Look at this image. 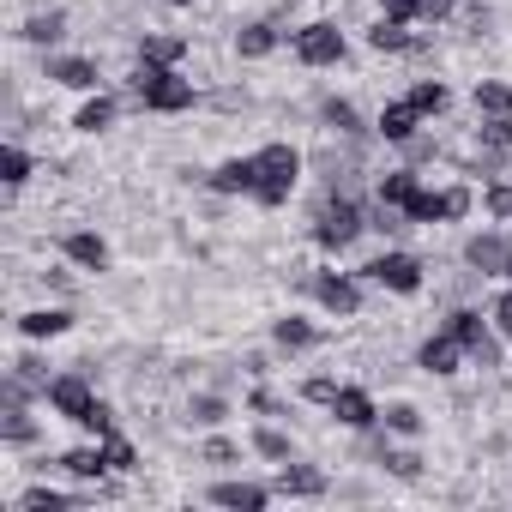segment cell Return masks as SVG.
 <instances>
[{
    "mask_svg": "<svg viewBox=\"0 0 512 512\" xmlns=\"http://www.w3.org/2000/svg\"><path fill=\"white\" fill-rule=\"evenodd\" d=\"M302 181V151L296 145H266L253 151V199L260 205H284Z\"/></svg>",
    "mask_w": 512,
    "mask_h": 512,
    "instance_id": "6da1fadb",
    "label": "cell"
},
{
    "mask_svg": "<svg viewBox=\"0 0 512 512\" xmlns=\"http://www.w3.org/2000/svg\"><path fill=\"white\" fill-rule=\"evenodd\" d=\"M133 97H139L145 109H157V115H181V109H193V85H187L175 67H151V61H139V73H133Z\"/></svg>",
    "mask_w": 512,
    "mask_h": 512,
    "instance_id": "7a4b0ae2",
    "label": "cell"
},
{
    "mask_svg": "<svg viewBox=\"0 0 512 512\" xmlns=\"http://www.w3.org/2000/svg\"><path fill=\"white\" fill-rule=\"evenodd\" d=\"M362 229H368V223H362V205H356V199H326L320 217H314V241H320V247H350Z\"/></svg>",
    "mask_w": 512,
    "mask_h": 512,
    "instance_id": "3957f363",
    "label": "cell"
},
{
    "mask_svg": "<svg viewBox=\"0 0 512 512\" xmlns=\"http://www.w3.org/2000/svg\"><path fill=\"white\" fill-rule=\"evenodd\" d=\"M296 61H302V67H338V61H344V31L326 25V19L302 25V31H296Z\"/></svg>",
    "mask_w": 512,
    "mask_h": 512,
    "instance_id": "277c9868",
    "label": "cell"
},
{
    "mask_svg": "<svg viewBox=\"0 0 512 512\" xmlns=\"http://www.w3.org/2000/svg\"><path fill=\"white\" fill-rule=\"evenodd\" d=\"M446 332H452V338L482 362V368H500V344L488 338V320H482L476 308H452V314H446Z\"/></svg>",
    "mask_w": 512,
    "mask_h": 512,
    "instance_id": "5b68a950",
    "label": "cell"
},
{
    "mask_svg": "<svg viewBox=\"0 0 512 512\" xmlns=\"http://www.w3.org/2000/svg\"><path fill=\"white\" fill-rule=\"evenodd\" d=\"M380 290H398V296H416L422 290V260L416 253H380L374 266H362Z\"/></svg>",
    "mask_w": 512,
    "mask_h": 512,
    "instance_id": "8992f818",
    "label": "cell"
},
{
    "mask_svg": "<svg viewBox=\"0 0 512 512\" xmlns=\"http://www.w3.org/2000/svg\"><path fill=\"white\" fill-rule=\"evenodd\" d=\"M49 410L55 416H67V422H85L91 410H97V392L85 386V374H61V380H49Z\"/></svg>",
    "mask_w": 512,
    "mask_h": 512,
    "instance_id": "52a82bcc",
    "label": "cell"
},
{
    "mask_svg": "<svg viewBox=\"0 0 512 512\" xmlns=\"http://www.w3.org/2000/svg\"><path fill=\"white\" fill-rule=\"evenodd\" d=\"M464 211H470V187H446V193L422 187V199L410 205V223H458Z\"/></svg>",
    "mask_w": 512,
    "mask_h": 512,
    "instance_id": "ba28073f",
    "label": "cell"
},
{
    "mask_svg": "<svg viewBox=\"0 0 512 512\" xmlns=\"http://www.w3.org/2000/svg\"><path fill=\"white\" fill-rule=\"evenodd\" d=\"M464 260H470V272L494 278V272H512V247H506L500 235H470V241H464Z\"/></svg>",
    "mask_w": 512,
    "mask_h": 512,
    "instance_id": "9c48e42d",
    "label": "cell"
},
{
    "mask_svg": "<svg viewBox=\"0 0 512 512\" xmlns=\"http://www.w3.org/2000/svg\"><path fill=\"white\" fill-rule=\"evenodd\" d=\"M314 296H320V308L338 314V320H350V314L362 308V284H356V278H338V272H326V278L314 284Z\"/></svg>",
    "mask_w": 512,
    "mask_h": 512,
    "instance_id": "30bf717a",
    "label": "cell"
},
{
    "mask_svg": "<svg viewBox=\"0 0 512 512\" xmlns=\"http://www.w3.org/2000/svg\"><path fill=\"white\" fill-rule=\"evenodd\" d=\"M278 494H296V500H320L326 494V470H314V464H296V458H284L278 464V482H272Z\"/></svg>",
    "mask_w": 512,
    "mask_h": 512,
    "instance_id": "8fae6325",
    "label": "cell"
},
{
    "mask_svg": "<svg viewBox=\"0 0 512 512\" xmlns=\"http://www.w3.org/2000/svg\"><path fill=\"white\" fill-rule=\"evenodd\" d=\"M61 253H67L73 266H85V272H103V266H109V241H103L97 229H73V235L61 241Z\"/></svg>",
    "mask_w": 512,
    "mask_h": 512,
    "instance_id": "7c38bea8",
    "label": "cell"
},
{
    "mask_svg": "<svg viewBox=\"0 0 512 512\" xmlns=\"http://www.w3.org/2000/svg\"><path fill=\"white\" fill-rule=\"evenodd\" d=\"M332 416H338L344 428H374V422H380V410H374V398H368L362 386H338V398H332Z\"/></svg>",
    "mask_w": 512,
    "mask_h": 512,
    "instance_id": "4fadbf2b",
    "label": "cell"
},
{
    "mask_svg": "<svg viewBox=\"0 0 512 512\" xmlns=\"http://www.w3.org/2000/svg\"><path fill=\"white\" fill-rule=\"evenodd\" d=\"M272 500V488L260 482H211V506H229V512H260Z\"/></svg>",
    "mask_w": 512,
    "mask_h": 512,
    "instance_id": "5bb4252c",
    "label": "cell"
},
{
    "mask_svg": "<svg viewBox=\"0 0 512 512\" xmlns=\"http://www.w3.org/2000/svg\"><path fill=\"white\" fill-rule=\"evenodd\" d=\"M464 356H470V350H464L452 332H434V338L422 344V356H416V362H422L428 374H458V362H464Z\"/></svg>",
    "mask_w": 512,
    "mask_h": 512,
    "instance_id": "9a60e30c",
    "label": "cell"
},
{
    "mask_svg": "<svg viewBox=\"0 0 512 512\" xmlns=\"http://www.w3.org/2000/svg\"><path fill=\"white\" fill-rule=\"evenodd\" d=\"M49 79L67 85V91H97V61H85V55H55V61H49Z\"/></svg>",
    "mask_w": 512,
    "mask_h": 512,
    "instance_id": "2e32d148",
    "label": "cell"
},
{
    "mask_svg": "<svg viewBox=\"0 0 512 512\" xmlns=\"http://www.w3.org/2000/svg\"><path fill=\"white\" fill-rule=\"evenodd\" d=\"M416 121H422V109H416L410 97H398V103H386V109H380V133H386L392 145L416 139Z\"/></svg>",
    "mask_w": 512,
    "mask_h": 512,
    "instance_id": "e0dca14e",
    "label": "cell"
},
{
    "mask_svg": "<svg viewBox=\"0 0 512 512\" xmlns=\"http://www.w3.org/2000/svg\"><path fill=\"white\" fill-rule=\"evenodd\" d=\"M67 476H79V482H103V470H109V452L103 446H73V452H61L55 458Z\"/></svg>",
    "mask_w": 512,
    "mask_h": 512,
    "instance_id": "ac0fdd59",
    "label": "cell"
},
{
    "mask_svg": "<svg viewBox=\"0 0 512 512\" xmlns=\"http://www.w3.org/2000/svg\"><path fill=\"white\" fill-rule=\"evenodd\" d=\"M422 199V181L410 175V169H392L386 181H380V205H392V211H404L410 217V205Z\"/></svg>",
    "mask_w": 512,
    "mask_h": 512,
    "instance_id": "d6986e66",
    "label": "cell"
},
{
    "mask_svg": "<svg viewBox=\"0 0 512 512\" xmlns=\"http://www.w3.org/2000/svg\"><path fill=\"white\" fill-rule=\"evenodd\" d=\"M19 332H25V338H61V332H73V314H67V308H31V314L19 320Z\"/></svg>",
    "mask_w": 512,
    "mask_h": 512,
    "instance_id": "ffe728a7",
    "label": "cell"
},
{
    "mask_svg": "<svg viewBox=\"0 0 512 512\" xmlns=\"http://www.w3.org/2000/svg\"><path fill=\"white\" fill-rule=\"evenodd\" d=\"M0 440H7V446H31V440H37V422L25 416V398H7V422H0Z\"/></svg>",
    "mask_w": 512,
    "mask_h": 512,
    "instance_id": "44dd1931",
    "label": "cell"
},
{
    "mask_svg": "<svg viewBox=\"0 0 512 512\" xmlns=\"http://www.w3.org/2000/svg\"><path fill=\"white\" fill-rule=\"evenodd\" d=\"M410 43H416V37L404 31V19H380V25L368 31V49H380V55H404Z\"/></svg>",
    "mask_w": 512,
    "mask_h": 512,
    "instance_id": "7402d4cb",
    "label": "cell"
},
{
    "mask_svg": "<svg viewBox=\"0 0 512 512\" xmlns=\"http://www.w3.org/2000/svg\"><path fill=\"white\" fill-rule=\"evenodd\" d=\"M476 109H482L488 121L512 115V85H506V79H482V85H476Z\"/></svg>",
    "mask_w": 512,
    "mask_h": 512,
    "instance_id": "603a6c76",
    "label": "cell"
},
{
    "mask_svg": "<svg viewBox=\"0 0 512 512\" xmlns=\"http://www.w3.org/2000/svg\"><path fill=\"white\" fill-rule=\"evenodd\" d=\"M211 187H217V193H253V157H235V163H223V169L211 175Z\"/></svg>",
    "mask_w": 512,
    "mask_h": 512,
    "instance_id": "cb8c5ba5",
    "label": "cell"
},
{
    "mask_svg": "<svg viewBox=\"0 0 512 512\" xmlns=\"http://www.w3.org/2000/svg\"><path fill=\"white\" fill-rule=\"evenodd\" d=\"M235 49H241L247 61H266V55L278 49V31H272V25H247V31L235 37Z\"/></svg>",
    "mask_w": 512,
    "mask_h": 512,
    "instance_id": "d4e9b609",
    "label": "cell"
},
{
    "mask_svg": "<svg viewBox=\"0 0 512 512\" xmlns=\"http://www.w3.org/2000/svg\"><path fill=\"white\" fill-rule=\"evenodd\" d=\"M181 55H187L181 37H145V49H139V61H151V67H175Z\"/></svg>",
    "mask_w": 512,
    "mask_h": 512,
    "instance_id": "484cf974",
    "label": "cell"
},
{
    "mask_svg": "<svg viewBox=\"0 0 512 512\" xmlns=\"http://www.w3.org/2000/svg\"><path fill=\"white\" fill-rule=\"evenodd\" d=\"M410 103H416L422 115H440V109L452 103V91H446L440 79H416V85H410Z\"/></svg>",
    "mask_w": 512,
    "mask_h": 512,
    "instance_id": "4316f807",
    "label": "cell"
},
{
    "mask_svg": "<svg viewBox=\"0 0 512 512\" xmlns=\"http://www.w3.org/2000/svg\"><path fill=\"white\" fill-rule=\"evenodd\" d=\"M73 127H79V133H103V127H115V97H91V103L79 109Z\"/></svg>",
    "mask_w": 512,
    "mask_h": 512,
    "instance_id": "83f0119b",
    "label": "cell"
},
{
    "mask_svg": "<svg viewBox=\"0 0 512 512\" xmlns=\"http://www.w3.org/2000/svg\"><path fill=\"white\" fill-rule=\"evenodd\" d=\"M272 338H278V350H308L320 332H314L308 320H296V314H290V320H278V326H272Z\"/></svg>",
    "mask_w": 512,
    "mask_h": 512,
    "instance_id": "f1b7e54d",
    "label": "cell"
},
{
    "mask_svg": "<svg viewBox=\"0 0 512 512\" xmlns=\"http://www.w3.org/2000/svg\"><path fill=\"white\" fill-rule=\"evenodd\" d=\"M19 506H25V512H73L79 500H73V494H61V488H31Z\"/></svg>",
    "mask_w": 512,
    "mask_h": 512,
    "instance_id": "f546056e",
    "label": "cell"
},
{
    "mask_svg": "<svg viewBox=\"0 0 512 512\" xmlns=\"http://www.w3.org/2000/svg\"><path fill=\"white\" fill-rule=\"evenodd\" d=\"M61 31H67V19H61V13H37V19H25V31H19V37H25V43H55Z\"/></svg>",
    "mask_w": 512,
    "mask_h": 512,
    "instance_id": "4dcf8cb0",
    "label": "cell"
},
{
    "mask_svg": "<svg viewBox=\"0 0 512 512\" xmlns=\"http://www.w3.org/2000/svg\"><path fill=\"white\" fill-rule=\"evenodd\" d=\"M386 428L410 440V434H422V410L416 404H386Z\"/></svg>",
    "mask_w": 512,
    "mask_h": 512,
    "instance_id": "1f68e13d",
    "label": "cell"
},
{
    "mask_svg": "<svg viewBox=\"0 0 512 512\" xmlns=\"http://www.w3.org/2000/svg\"><path fill=\"white\" fill-rule=\"evenodd\" d=\"M253 452L272 458V464H284V458H290V440H284L278 428H260V434H253Z\"/></svg>",
    "mask_w": 512,
    "mask_h": 512,
    "instance_id": "d6a6232c",
    "label": "cell"
},
{
    "mask_svg": "<svg viewBox=\"0 0 512 512\" xmlns=\"http://www.w3.org/2000/svg\"><path fill=\"white\" fill-rule=\"evenodd\" d=\"M229 416V404L217 398V392H205V398H193V422H205V428H217Z\"/></svg>",
    "mask_w": 512,
    "mask_h": 512,
    "instance_id": "836d02e7",
    "label": "cell"
},
{
    "mask_svg": "<svg viewBox=\"0 0 512 512\" xmlns=\"http://www.w3.org/2000/svg\"><path fill=\"white\" fill-rule=\"evenodd\" d=\"M103 452H109V470H133V464H139L133 440H121V434H109V440H103Z\"/></svg>",
    "mask_w": 512,
    "mask_h": 512,
    "instance_id": "e575fe53",
    "label": "cell"
},
{
    "mask_svg": "<svg viewBox=\"0 0 512 512\" xmlns=\"http://www.w3.org/2000/svg\"><path fill=\"white\" fill-rule=\"evenodd\" d=\"M380 464H386L392 476H404V482H416V476H422V458H416V452H380Z\"/></svg>",
    "mask_w": 512,
    "mask_h": 512,
    "instance_id": "d590c367",
    "label": "cell"
},
{
    "mask_svg": "<svg viewBox=\"0 0 512 512\" xmlns=\"http://www.w3.org/2000/svg\"><path fill=\"white\" fill-rule=\"evenodd\" d=\"M25 181H31V151L7 145V187H25Z\"/></svg>",
    "mask_w": 512,
    "mask_h": 512,
    "instance_id": "8d00e7d4",
    "label": "cell"
},
{
    "mask_svg": "<svg viewBox=\"0 0 512 512\" xmlns=\"http://www.w3.org/2000/svg\"><path fill=\"white\" fill-rule=\"evenodd\" d=\"M79 428H85V434H97V440H109V434H115V410H109V404L97 398V410H91V416H85Z\"/></svg>",
    "mask_w": 512,
    "mask_h": 512,
    "instance_id": "74e56055",
    "label": "cell"
},
{
    "mask_svg": "<svg viewBox=\"0 0 512 512\" xmlns=\"http://www.w3.org/2000/svg\"><path fill=\"white\" fill-rule=\"evenodd\" d=\"M482 145H488V151H512V115L488 121V127H482Z\"/></svg>",
    "mask_w": 512,
    "mask_h": 512,
    "instance_id": "f35d334b",
    "label": "cell"
},
{
    "mask_svg": "<svg viewBox=\"0 0 512 512\" xmlns=\"http://www.w3.org/2000/svg\"><path fill=\"white\" fill-rule=\"evenodd\" d=\"M326 121H332L338 133H356V109H350V103H338V97L326 103Z\"/></svg>",
    "mask_w": 512,
    "mask_h": 512,
    "instance_id": "ab89813d",
    "label": "cell"
},
{
    "mask_svg": "<svg viewBox=\"0 0 512 512\" xmlns=\"http://www.w3.org/2000/svg\"><path fill=\"white\" fill-rule=\"evenodd\" d=\"M380 7H386V19H422V0H380Z\"/></svg>",
    "mask_w": 512,
    "mask_h": 512,
    "instance_id": "60d3db41",
    "label": "cell"
},
{
    "mask_svg": "<svg viewBox=\"0 0 512 512\" xmlns=\"http://www.w3.org/2000/svg\"><path fill=\"white\" fill-rule=\"evenodd\" d=\"M302 398H314V404H332V398H338V380H326V374H320V380H308V386H302Z\"/></svg>",
    "mask_w": 512,
    "mask_h": 512,
    "instance_id": "b9f144b4",
    "label": "cell"
},
{
    "mask_svg": "<svg viewBox=\"0 0 512 512\" xmlns=\"http://www.w3.org/2000/svg\"><path fill=\"white\" fill-rule=\"evenodd\" d=\"M488 211H494V217H512V187L494 181V187H488Z\"/></svg>",
    "mask_w": 512,
    "mask_h": 512,
    "instance_id": "7bdbcfd3",
    "label": "cell"
},
{
    "mask_svg": "<svg viewBox=\"0 0 512 512\" xmlns=\"http://www.w3.org/2000/svg\"><path fill=\"white\" fill-rule=\"evenodd\" d=\"M458 13V0H422V19L428 25H440V19H452Z\"/></svg>",
    "mask_w": 512,
    "mask_h": 512,
    "instance_id": "ee69618b",
    "label": "cell"
},
{
    "mask_svg": "<svg viewBox=\"0 0 512 512\" xmlns=\"http://www.w3.org/2000/svg\"><path fill=\"white\" fill-rule=\"evenodd\" d=\"M205 464H235V446L229 440H205Z\"/></svg>",
    "mask_w": 512,
    "mask_h": 512,
    "instance_id": "f6af8a7d",
    "label": "cell"
},
{
    "mask_svg": "<svg viewBox=\"0 0 512 512\" xmlns=\"http://www.w3.org/2000/svg\"><path fill=\"white\" fill-rule=\"evenodd\" d=\"M494 326H500V332H506V338H512V290H506V296H500V302H494Z\"/></svg>",
    "mask_w": 512,
    "mask_h": 512,
    "instance_id": "bcb514c9",
    "label": "cell"
},
{
    "mask_svg": "<svg viewBox=\"0 0 512 512\" xmlns=\"http://www.w3.org/2000/svg\"><path fill=\"white\" fill-rule=\"evenodd\" d=\"M163 7H187V0H163Z\"/></svg>",
    "mask_w": 512,
    "mask_h": 512,
    "instance_id": "7dc6e473",
    "label": "cell"
}]
</instances>
